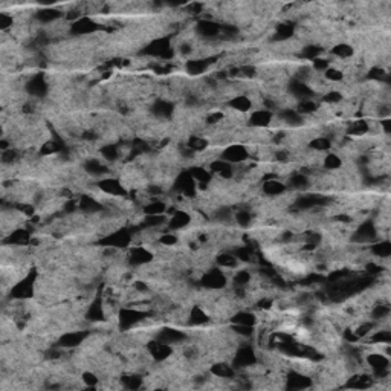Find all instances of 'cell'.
<instances>
[{
    "instance_id": "cell-17",
    "label": "cell",
    "mask_w": 391,
    "mask_h": 391,
    "mask_svg": "<svg viewBox=\"0 0 391 391\" xmlns=\"http://www.w3.org/2000/svg\"><path fill=\"white\" fill-rule=\"evenodd\" d=\"M231 319H233L234 324H238V326H251V327H254V324L257 323V316L254 313H251V312H238Z\"/></svg>"
},
{
    "instance_id": "cell-27",
    "label": "cell",
    "mask_w": 391,
    "mask_h": 391,
    "mask_svg": "<svg viewBox=\"0 0 391 391\" xmlns=\"http://www.w3.org/2000/svg\"><path fill=\"white\" fill-rule=\"evenodd\" d=\"M101 155L107 160H117L119 156V148L115 145H104L101 148Z\"/></svg>"
},
{
    "instance_id": "cell-24",
    "label": "cell",
    "mask_w": 391,
    "mask_h": 391,
    "mask_svg": "<svg viewBox=\"0 0 391 391\" xmlns=\"http://www.w3.org/2000/svg\"><path fill=\"white\" fill-rule=\"evenodd\" d=\"M323 165L327 170H339L342 167V159L338 155H327L323 159Z\"/></svg>"
},
{
    "instance_id": "cell-15",
    "label": "cell",
    "mask_w": 391,
    "mask_h": 391,
    "mask_svg": "<svg viewBox=\"0 0 391 391\" xmlns=\"http://www.w3.org/2000/svg\"><path fill=\"white\" fill-rule=\"evenodd\" d=\"M211 373L217 377V379H233L234 376V367L233 365H228V364H215L213 369H211Z\"/></svg>"
},
{
    "instance_id": "cell-26",
    "label": "cell",
    "mask_w": 391,
    "mask_h": 391,
    "mask_svg": "<svg viewBox=\"0 0 391 391\" xmlns=\"http://www.w3.org/2000/svg\"><path fill=\"white\" fill-rule=\"evenodd\" d=\"M321 52H323V49H321L319 46H315V44L304 46V48L301 49L303 57H306V59H309V60H315V59H318Z\"/></svg>"
},
{
    "instance_id": "cell-25",
    "label": "cell",
    "mask_w": 391,
    "mask_h": 391,
    "mask_svg": "<svg viewBox=\"0 0 391 391\" xmlns=\"http://www.w3.org/2000/svg\"><path fill=\"white\" fill-rule=\"evenodd\" d=\"M333 54H335L336 57H339V59H342V60H346V59H350V57L354 54V49L352 48L350 44H338V46H335V48H333Z\"/></svg>"
},
{
    "instance_id": "cell-21",
    "label": "cell",
    "mask_w": 391,
    "mask_h": 391,
    "mask_svg": "<svg viewBox=\"0 0 391 391\" xmlns=\"http://www.w3.org/2000/svg\"><path fill=\"white\" fill-rule=\"evenodd\" d=\"M371 252H373L376 257L388 258L390 254H391V245H390V241H381V243L373 245L371 246Z\"/></svg>"
},
{
    "instance_id": "cell-31",
    "label": "cell",
    "mask_w": 391,
    "mask_h": 391,
    "mask_svg": "<svg viewBox=\"0 0 391 391\" xmlns=\"http://www.w3.org/2000/svg\"><path fill=\"white\" fill-rule=\"evenodd\" d=\"M124 381V384H125V387H129V388H137L141 385V382H142V379L139 377V376H135V374H132V376H127V377H124L122 379Z\"/></svg>"
},
{
    "instance_id": "cell-8",
    "label": "cell",
    "mask_w": 391,
    "mask_h": 391,
    "mask_svg": "<svg viewBox=\"0 0 391 391\" xmlns=\"http://www.w3.org/2000/svg\"><path fill=\"white\" fill-rule=\"evenodd\" d=\"M286 382H287V388H293V390H303L306 387L310 385V377L304 373H300V371H291L289 374H287V379H286Z\"/></svg>"
},
{
    "instance_id": "cell-23",
    "label": "cell",
    "mask_w": 391,
    "mask_h": 391,
    "mask_svg": "<svg viewBox=\"0 0 391 391\" xmlns=\"http://www.w3.org/2000/svg\"><path fill=\"white\" fill-rule=\"evenodd\" d=\"M309 147L312 148V150H318V152H326L332 147V142L329 137H324V136H318L315 139L310 141Z\"/></svg>"
},
{
    "instance_id": "cell-28",
    "label": "cell",
    "mask_w": 391,
    "mask_h": 391,
    "mask_svg": "<svg viewBox=\"0 0 391 391\" xmlns=\"http://www.w3.org/2000/svg\"><path fill=\"white\" fill-rule=\"evenodd\" d=\"M234 220L240 225V226H249L252 223V215L249 211H245V210H241L235 214L234 217Z\"/></svg>"
},
{
    "instance_id": "cell-12",
    "label": "cell",
    "mask_w": 391,
    "mask_h": 391,
    "mask_svg": "<svg viewBox=\"0 0 391 391\" xmlns=\"http://www.w3.org/2000/svg\"><path fill=\"white\" fill-rule=\"evenodd\" d=\"M271 121H272V112L268 109L255 110L251 115V119H249V122L252 125H257V127H266V125L271 124Z\"/></svg>"
},
{
    "instance_id": "cell-4",
    "label": "cell",
    "mask_w": 391,
    "mask_h": 391,
    "mask_svg": "<svg viewBox=\"0 0 391 391\" xmlns=\"http://www.w3.org/2000/svg\"><path fill=\"white\" fill-rule=\"evenodd\" d=\"M167 223H168V228H170V233H171V229H173V231H180V229L187 228L191 223V215L187 211L176 210Z\"/></svg>"
},
{
    "instance_id": "cell-1",
    "label": "cell",
    "mask_w": 391,
    "mask_h": 391,
    "mask_svg": "<svg viewBox=\"0 0 391 391\" xmlns=\"http://www.w3.org/2000/svg\"><path fill=\"white\" fill-rule=\"evenodd\" d=\"M202 284L211 291L222 289V287H225V284H226V275L222 269L213 268L202 277Z\"/></svg>"
},
{
    "instance_id": "cell-22",
    "label": "cell",
    "mask_w": 391,
    "mask_h": 391,
    "mask_svg": "<svg viewBox=\"0 0 391 391\" xmlns=\"http://www.w3.org/2000/svg\"><path fill=\"white\" fill-rule=\"evenodd\" d=\"M217 263L223 269H233L238 264V258L234 254H220L217 257Z\"/></svg>"
},
{
    "instance_id": "cell-20",
    "label": "cell",
    "mask_w": 391,
    "mask_h": 391,
    "mask_svg": "<svg viewBox=\"0 0 391 391\" xmlns=\"http://www.w3.org/2000/svg\"><path fill=\"white\" fill-rule=\"evenodd\" d=\"M60 17H61V13L57 9H41V11H39V13H36V19H39L43 23L54 21Z\"/></svg>"
},
{
    "instance_id": "cell-10",
    "label": "cell",
    "mask_w": 391,
    "mask_h": 391,
    "mask_svg": "<svg viewBox=\"0 0 391 391\" xmlns=\"http://www.w3.org/2000/svg\"><path fill=\"white\" fill-rule=\"evenodd\" d=\"M220 29L222 26L218 25V23H214V21H210V20H202L197 23V26H196V31L200 37H215L220 34Z\"/></svg>"
},
{
    "instance_id": "cell-19",
    "label": "cell",
    "mask_w": 391,
    "mask_h": 391,
    "mask_svg": "<svg viewBox=\"0 0 391 391\" xmlns=\"http://www.w3.org/2000/svg\"><path fill=\"white\" fill-rule=\"evenodd\" d=\"M167 211V206L164 202H159V200H155V202H150L144 206V213L147 215H159V214H164Z\"/></svg>"
},
{
    "instance_id": "cell-2",
    "label": "cell",
    "mask_w": 391,
    "mask_h": 391,
    "mask_svg": "<svg viewBox=\"0 0 391 391\" xmlns=\"http://www.w3.org/2000/svg\"><path fill=\"white\" fill-rule=\"evenodd\" d=\"M248 156H249V153H248V148L245 145H229L223 150L220 159L235 165V164H240V162H245V160L248 159Z\"/></svg>"
},
{
    "instance_id": "cell-30",
    "label": "cell",
    "mask_w": 391,
    "mask_h": 391,
    "mask_svg": "<svg viewBox=\"0 0 391 391\" xmlns=\"http://www.w3.org/2000/svg\"><path fill=\"white\" fill-rule=\"evenodd\" d=\"M371 341L373 342H379V344H390L391 333H390V330H377L373 335Z\"/></svg>"
},
{
    "instance_id": "cell-29",
    "label": "cell",
    "mask_w": 391,
    "mask_h": 391,
    "mask_svg": "<svg viewBox=\"0 0 391 391\" xmlns=\"http://www.w3.org/2000/svg\"><path fill=\"white\" fill-rule=\"evenodd\" d=\"M388 315H390V307L385 306V304L374 306L373 312H371L373 319H384V318H388Z\"/></svg>"
},
{
    "instance_id": "cell-16",
    "label": "cell",
    "mask_w": 391,
    "mask_h": 391,
    "mask_svg": "<svg viewBox=\"0 0 391 391\" xmlns=\"http://www.w3.org/2000/svg\"><path fill=\"white\" fill-rule=\"evenodd\" d=\"M229 107L234 109V112H248L252 107V101L245 95H240L229 101Z\"/></svg>"
},
{
    "instance_id": "cell-6",
    "label": "cell",
    "mask_w": 391,
    "mask_h": 391,
    "mask_svg": "<svg viewBox=\"0 0 391 391\" xmlns=\"http://www.w3.org/2000/svg\"><path fill=\"white\" fill-rule=\"evenodd\" d=\"M97 28H98L97 21H94V20L89 19V17L75 20L72 25H71L72 34H77V36H86V34H90V32L97 31Z\"/></svg>"
},
{
    "instance_id": "cell-11",
    "label": "cell",
    "mask_w": 391,
    "mask_h": 391,
    "mask_svg": "<svg viewBox=\"0 0 391 391\" xmlns=\"http://www.w3.org/2000/svg\"><path fill=\"white\" fill-rule=\"evenodd\" d=\"M173 104H171L170 101H165V99H157L153 107H152V113L157 118H170L171 115H173Z\"/></svg>"
},
{
    "instance_id": "cell-13",
    "label": "cell",
    "mask_w": 391,
    "mask_h": 391,
    "mask_svg": "<svg viewBox=\"0 0 391 391\" xmlns=\"http://www.w3.org/2000/svg\"><path fill=\"white\" fill-rule=\"evenodd\" d=\"M129 261H130V264L139 266V264H145L148 261H152V254L144 248H135L129 257Z\"/></svg>"
},
{
    "instance_id": "cell-5",
    "label": "cell",
    "mask_w": 391,
    "mask_h": 391,
    "mask_svg": "<svg viewBox=\"0 0 391 391\" xmlns=\"http://www.w3.org/2000/svg\"><path fill=\"white\" fill-rule=\"evenodd\" d=\"M377 235V229L373 222H364L358 229H356L354 240L361 241V243H367V241L374 240Z\"/></svg>"
},
{
    "instance_id": "cell-9",
    "label": "cell",
    "mask_w": 391,
    "mask_h": 391,
    "mask_svg": "<svg viewBox=\"0 0 391 391\" xmlns=\"http://www.w3.org/2000/svg\"><path fill=\"white\" fill-rule=\"evenodd\" d=\"M98 187L104 191L107 196H112V197H118V196H122L125 193V188L122 187V183L117 179H106L101 180L98 183Z\"/></svg>"
},
{
    "instance_id": "cell-7",
    "label": "cell",
    "mask_w": 391,
    "mask_h": 391,
    "mask_svg": "<svg viewBox=\"0 0 391 391\" xmlns=\"http://www.w3.org/2000/svg\"><path fill=\"white\" fill-rule=\"evenodd\" d=\"M87 336V332H79V330H74V332H67L64 333V335L60 338V342H59V346L61 347H67V349H71V347H77L79 346Z\"/></svg>"
},
{
    "instance_id": "cell-14",
    "label": "cell",
    "mask_w": 391,
    "mask_h": 391,
    "mask_svg": "<svg viewBox=\"0 0 391 391\" xmlns=\"http://www.w3.org/2000/svg\"><path fill=\"white\" fill-rule=\"evenodd\" d=\"M286 191V185L280 180L269 179L263 183V193L266 196H281Z\"/></svg>"
},
{
    "instance_id": "cell-18",
    "label": "cell",
    "mask_w": 391,
    "mask_h": 391,
    "mask_svg": "<svg viewBox=\"0 0 391 391\" xmlns=\"http://www.w3.org/2000/svg\"><path fill=\"white\" fill-rule=\"evenodd\" d=\"M289 187L293 190H306L309 187V177L306 173H293L289 177Z\"/></svg>"
},
{
    "instance_id": "cell-3",
    "label": "cell",
    "mask_w": 391,
    "mask_h": 391,
    "mask_svg": "<svg viewBox=\"0 0 391 391\" xmlns=\"http://www.w3.org/2000/svg\"><path fill=\"white\" fill-rule=\"evenodd\" d=\"M26 90H28V94H31L32 97L43 98L46 94H48L49 86H48V83H46L44 77L40 74V75H34L26 83Z\"/></svg>"
}]
</instances>
